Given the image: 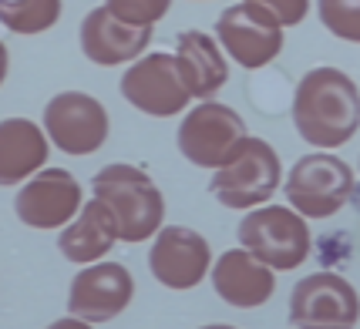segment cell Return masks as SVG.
<instances>
[{"mask_svg": "<svg viewBox=\"0 0 360 329\" xmlns=\"http://www.w3.org/2000/svg\"><path fill=\"white\" fill-rule=\"evenodd\" d=\"M293 128L316 152H333L360 131V88L340 67H310L293 91Z\"/></svg>", "mask_w": 360, "mask_h": 329, "instance_id": "6da1fadb", "label": "cell"}, {"mask_svg": "<svg viewBox=\"0 0 360 329\" xmlns=\"http://www.w3.org/2000/svg\"><path fill=\"white\" fill-rule=\"evenodd\" d=\"M91 195L108 205L118 222V239L125 246H139L155 239L165 225V195L158 192L155 178L128 161H115L91 178Z\"/></svg>", "mask_w": 360, "mask_h": 329, "instance_id": "7a4b0ae2", "label": "cell"}, {"mask_svg": "<svg viewBox=\"0 0 360 329\" xmlns=\"http://www.w3.org/2000/svg\"><path fill=\"white\" fill-rule=\"evenodd\" d=\"M283 185V165L276 148L263 138H243L239 148L226 158V165L212 172L209 192L222 208L252 212L273 199Z\"/></svg>", "mask_w": 360, "mask_h": 329, "instance_id": "3957f363", "label": "cell"}, {"mask_svg": "<svg viewBox=\"0 0 360 329\" xmlns=\"http://www.w3.org/2000/svg\"><path fill=\"white\" fill-rule=\"evenodd\" d=\"M236 239L273 272H290L310 255V225L290 205H259L239 219Z\"/></svg>", "mask_w": 360, "mask_h": 329, "instance_id": "277c9868", "label": "cell"}, {"mask_svg": "<svg viewBox=\"0 0 360 329\" xmlns=\"http://www.w3.org/2000/svg\"><path fill=\"white\" fill-rule=\"evenodd\" d=\"M283 195L303 219H333L354 195V168L330 152H310L290 165Z\"/></svg>", "mask_w": 360, "mask_h": 329, "instance_id": "5b68a950", "label": "cell"}, {"mask_svg": "<svg viewBox=\"0 0 360 329\" xmlns=\"http://www.w3.org/2000/svg\"><path fill=\"white\" fill-rule=\"evenodd\" d=\"M243 138H250L243 114L216 98H209V101H199L195 108L186 111V118L179 121L175 145L188 165L216 172L226 165V158L239 148Z\"/></svg>", "mask_w": 360, "mask_h": 329, "instance_id": "8992f818", "label": "cell"}, {"mask_svg": "<svg viewBox=\"0 0 360 329\" xmlns=\"http://www.w3.org/2000/svg\"><path fill=\"white\" fill-rule=\"evenodd\" d=\"M44 131L64 155H94L111 135L108 108L84 91H61L44 105Z\"/></svg>", "mask_w": 360, "mask_h": 329, "instance_id": "52a82bcc", "label": "cell"}, {"mask_svg": "<svg viewBox=\"0 0 360 329\" xmlns=\"http://www.w3.org/2000/svg\"><path fill=\"white\" fill-rule=\"evenodd\" d=\"M283 27L276 17L256 7V4H233L216 20V41L243 71H259L280 58L283 51Z\"/></svg>", "mask_w": 360, "mask_h": 329, "instance_id": "ba28073f", "label": "cell"}, {"mask_svg": "<svg viewBox=\"0 0 360 329\" xmlns=\"http://www.w3.org/2000/svg\"><path fill=\"white\" fill-rule=\"evenodd\" d=\"M290 323L297 329H357V289L337 272H310L290 293Z\"/></svg>", "mask_w": 360, "mask_h": 329, "instance_id": "9c48e42d", "label": "cell"}, {"mask_svg": "<svg viewBox=\"0 0 360 329\" xmlns=\"http://www.w3.org/2000/svg\"><path fill=\"white\" fill-rule=\"evenodd\" d=\"M118 88L128 105L148 118H172L179 111H186L192 101V94L182 84L175 54H165V51L141 54L135 64H128Z\"/></svg>", "mask_w": 360, "mask_h": 329, "instance_id": "30bf717a", "label": "cell"}, {"mask_svg": "<svg viewBox=\"0 0 360 329\" xmlns=\"http://www.w3.org/2000/svg\"><path fill=\"white\" fill-rule=\"evenodd\" d=\"M81 205H84L81 182L68 168H51V165L41 168L34 178H27L14 195L17 219L37 232L64 229L81 212Z\"/></svg>", "mask_w": 360, "mask_h": 329, "instance_id": "8fae6325", "label": "cell"}, {"mask_svg": "<svg viewBox=\"0 0 360 329\" xmlns=\"http://www.w3.org/2000/svg\"><path fill=\"white\" fill-rule=\"evenodd\" d=\"M148 272L172 293L195 289L212 272V249L188 225H162L148 249Z\"/></svg>", "mask_w": 360, "mask_h": 329, "instance_id": "7c38bea8", "label": "cell"}, {"mask_svg": "<svg viewBox=\"0 0 360 329\" xmlns=\"http://www.w3.org/2000/svg\"><path fill=\"white\" fill-rule=\"evenodd\" d=\"M135 299V279L122 262H94L81 266V272L71 279L68 289V316H78L84 323H111L122 316Z\"/></svg>", "mask_w": 360, "mask_h": 329, "instance_id": "4fadbf2b", "label": "cell"}, {"mask_svg": "<svg viewBox=\"0 0 360 329\" xmlns=\"http://www.w3.org/2000/svg\"><path fill=\"white\" fill-rule=\"evenodd\" d=\"M81 54L98 67H118V64H135L152 44V27H135L111 14L108 7H94L81 20Z\"/></svg>", "mask_w": 360, "mask_h": 329, "instance_id": "5bb4252c", "label": "cell"}, {"mask_svg": "<svg viewBox=\"0 0 360 329\" xmlns=\"http://www.w3.org/2000/svg\"><path fill=\"white\" fill-rule=\"evenodd\" d=\"M209 279H212L216 296L229 302L233 309H256V306L269 302V296L276 293V272L243 246L222 252L212 262Z\"/></svg>", "mask_w": 360, "mask_h": 329, "instance_id": "9a60e30c", "label": "cell"}, {"mask_svg": "<svg viewBox=\"0 0 360 329\" xmlns=\"http://www.w3.org/2000/svg\"><path fill=\"white\" fill-rule=\"evenodd\" d=\"M175 64L186 91L195 101H209L226 88L229 81V61L226 51L219 47V41L205 31H182L175 37Z\"/></svg>", "mask_w": 360, "mask_h": 329, "instance_id": "2e32d148", "label": "cell"}, {"mask_svg": "<svg viewBox=\"0 0 360 329\" xmlns=\"http://www.w3.org/2000/svg\"><path fill=\"white\" fill-rule=\"evenodd\" d=\"M51 138L44 125L31 118H4L0 121V188H20L27 178L47 168Z\"/></svg>", "mask_w": 360, "mask_h": 329, "instance_id": "e0dca14e", "label": "cell"}, {"mask_svg": "<svg viewBox=\"0 0 360 329\" xmlns=\"http://www.w3.org/2000/svg\"><path fill=\"white\" fill-rule=\"evenodd\" d=\"M118 239V222L108 212V205L88 199L81 205V212L58 232V249L68 262L75 266H94V262H105L108 252L115 249Z\"/></svg>", "mask_w": 360, "mask_h": 329, "instance_id": "ac0fdd59", "label": "cell"}, {"mask_svg": "<svg viewBox=\"0 0 360 329\" xmlns=\"http://www.w3.org/2000/svg\"><path fill=\"white\" fill-rule=\"evenodd\" d=\"M61 0H0V24L14 34H44L61 20Z\"/></svg>", "mask_w": 360, "mask_h": 329, "instance_id": "d6986e66", "label": "cell"}, {"mask_svg": "<svg viewBox=\"0 0 360 329\" xmlns=\"http://www.w3.org/2000/svg\"><path fill=\"white\" fill-rule=\"evenodd\" d=\"M320 24L347 44H360V0H316Z\"/></svg>", "mask_w": 360, "mask_h": 329, "instance_id": "ffe728a7", "label": "cell"}, {"mask_svg": "<svg viewBox=\"0 0 360 329\" xmlns=\"http://www.w3.org/2000/svg\"><path fill=\"white\" fill-rule=\"evenodd\" d=\"M111 14L125 24H135V27H155L162 17L169 14L172 0H105Z\"/></svg>", "mask_w": 360, "mask_h": 329, "instance_id": "44dd1931", "label": "cell"}, {"mask_svg": "<svg viewBox=\"0 0 360 329\" xmlns=\"http://www.w3.org/2000/svg\"><path fill=\"white\" fill-rule=\"evenodd\" d=\"M246 4H256V7L269 11L283 27H297L310 14V0H246Z\"/></svg>", "mask_w": 360, "mask_h": 329, "instance_id": "7402d4cb", "label": "cell"}, {"mask_svg": "<svg viewBox=\"0 0 360 329\" xmlns=\"http://www.w3.org/2000/svg\"><path fill=\"white\" fill-rule=\"evenodd\" d=\"M44 329H94L91 323H84L78 316H64V319H54V323H47Z\"/></svg>", "mask_w": 360, "mask_h": 329, "instance_id": "603a6c76", "label": "cell"}, {"mask_svg": "<svg viewBox=\"0 0 360 329\" xmlns=\"http://www.w3.org/2000/svg\"><path fill=\"white\" fill-rule=\"evenodd\" d=\"M7 71H11V51L0 41V88H4V81H7Z\"/></svg>", "mask_w": 360, "mask_h": 329, "instance_id": "cb8c5ba5", "label": "cell"}, {"mask_svg": "<svg viewBox=\"0 0 360 329\" xmlns=\"http://www.w3.org/2000/svg\"><path fill=\"white\" fill-rule=\"evenodd\" d=\"M199 329H239V326H229V323H209V326H199Z\"/></svg>", "mask_w": 360, "mask_h": 329, "instance_id": "d4e9b609", "label": "cell"}, {"mask_svg": "<svg viewBox=\"0 0 360 329\" xmlns=\"http://www.w3.org/2000/svg\"><path fill=\"white\" fill-rule=\"evenodd\" d=\"M188 4H205V0H188Z\"/></svg>", "mask_w": 360, "mask_h": 329, "instance_id": "484cf974", "label": "cell"}]
</instances>
